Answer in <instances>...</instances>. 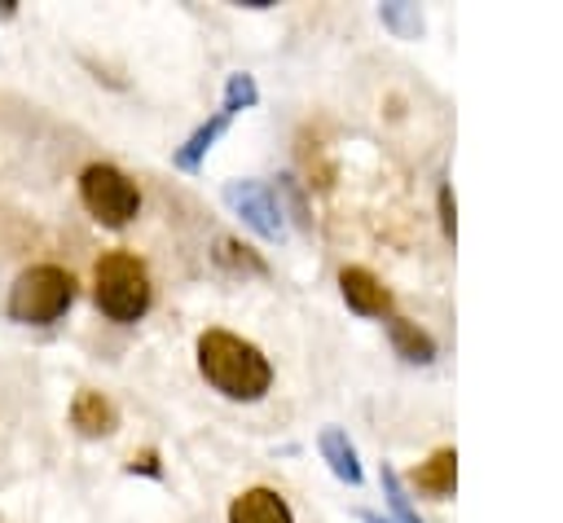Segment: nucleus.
<instances>
[{
    "label": "nucleus",
    "instance_id": "f8f14e48",
    "mask_svg": "<svg viewBox=\"0 0 563 523\" xmlns=\"http://www.w3.org/2000/svg\"><path fill=\"white\" fill-rule=\"evenodd\" d=\"M387 338H391V347H396L409 365H427V360L435 356V338H431L427 330H418L413 321H405V316H387Z\"/></svg>",
    "mask_w": 563,
    "mask_h": 523
},
{
    "label": "nucleus",
    "instance_id": "6e6552de",
    "mask_svg": "<svg viewBox=\"0 0 563 523\" xmlns=\"http://www.w3.org/2000/svg\"><path fill=\"white\" fill-rule=\"evenodd\" d=\"M70 426L84 439H106V435L119 431V409H114L110 396H101L92 387H79L75 400H70Z\"/></svg>",
    "mask_w": 563,
    "mask_h": 523
},
{
    "label": "nucleus",
    "instance_id": "2eb2a0df",
    "mask_svg": "<svg viewBox=\"0 0 563 523\" xmlns=\"http://www.w3.org/2000/svg\"><path fill=\"white\" fill-rule=\"evenodd\" d=\"M383 26H391L396 35H418L422 31V13L413 4H383Z\"/></svg>",
    "mask_w": 563,
    "mask_h": 523
},
{
    "label": "nucleus",
    "instance_id": "9b49d317",
    "mask_svg": "<svg viewBox=\"0 0 563 523\" xmlns=\"http://www.w3.org/2000/svg\"><path fill=\"white\" fill-rule=\"evenodd\" d=\"M317 448H321V457L330 461V470L343 479V483H361L365 479V470H361V457H356V448H352V439L339 431V426H325L321 435H317Z\"/></svg>",
    "mask_w": 563,
    "mask_h": 523
},
{
    "label": "nucleus",
    "instance_id": "0eeeda50",
    "mask_svg": "<svg viewBox=\"0 0 563 523\" xmlns=\"http://www.w3.org/2000/svg\"><path fill=\"white\" fill-rule=\"evenodd\" d=\"M339 294L361 316H391V290L361 264H343L339 268Z\"/></svg>",
    "mask_w": 563,
    "mask_h": 523
},
{
    "label": "nucleus",
    "instance_id": "20e7f679",
    "mask_svg": "<svg viewBox=\"0 0 563 523\" xmlns=\"http://www.w3.org/2000/svg\"><path fill=\"white\" fill-rule=\"evenodd\" d=\"M79 202L101 229H128L141 215V189L114 163H88L79 171Z\"/></svg>",
    "mask_w": 563,
    "mask_h": 523
},
{
    "label": "nucleus",
    "instance_id": "7ed1b4c3",
    "mask_svg": "<svg viewBox=\"0 0 563 523\" xmlns=\"http://www.w3.org/2000/svg\"><path fill=\"white\" fill-rule=\"evenodd\" d=\"M75 294H79V281L62 264H31L13 277L4 316L18 325H53L70 312Z\"/></svg>",
    "mask_w": 563,
    "mask_h": 523
},
{
    "label": "nucleus",
    "instance_id": "1a4fd4ad",
    "mask_svg": "<svg viewBox=\"0 0 563 523\" xmlns=\"http://www.w3.org/2000/svg\"><path fill=\"white\" fill-rule=\"evenodd\" d=\"M229 523H295L277 488H246L229 501Z\"/></svg>",
    "mask_w": 563,
    "mask_h": 523
},
{
    "label": "nucleus",
    "instance_id": "4468645a",
    "mask_svg": "<svg viewBox=\"0 0 563 523\" xmlns=\"http://www.w3.org/2000/svg\"><path fill=\"white\" fill-rule=\"evenodd\" d=\"M383 497H387V505H391V523H422V514L409 505V492H405V483H400V475L391 470V466H383Z\"/></svg>",
    "mask_w": 563,
    "mask_h": 523
},
{
    "label": "nucleus",
    "instance_id": "9d476101",
    "mask_svg": "<svg viewBox=\"0 0 563 523\" xmlns=\"http://www.w3.org/2000/svg\"><path fill=\"white\" fill-rule=\"evenodd\" d=\"M413 488L431 501H449L457 488V453L453 448H435L427 461H418L413 470Z\"/></svg>",
    "mask_w": 563,
    "mask_h": 523
},
{
    "label": "nucleus",
    "instance_id": "423d86ee",
    "mask_svg": "<svg viewBox=\"0 0 563 523\" xmlns=\"http://www.w3.org/2000/svg\"><path fill=\"white\" fill-rule=\"evenodd\" d=\"M220 198H224V207H229L246 229H255L264 242H282V237H286V211H282L277 193H273L264 180H229Z\"/></svg>",
    "mask_w": 563,
    "mask_h": 523
},
{
    "label": "nucleus",
    "instance_id": "dca6fc26",
    "mask_svg": "<svg viewBox=\"0 0 563 523\" xmlns=\"http://www.w3.org/2000/svg\"><path fill=\"white\" fill-rule=\"evenodd\" d=\"M123 470H128V475H150V479H163V466H158V453H154V448H141V453H132Z\"/></svg>",
    "mask_w": 563,
    "mask_h": 523
},
{
    "label": "nucleus",
    "instance_id": "ddd939ff",
    "mask_svg": "<svg viewBox=\"0 0 563 523\" xmlns=\"http://www.w3.org/2000/svg\"><path fill=\"white\" fill-rule=\"evenodd\" d=\"M216 259H220L224 268H238V272H255V277L268 272V264H264L251 246H242V242H233V237H220V242H216Z\"/></svg>",
    "mask_w": 563,
    "mask_h": 523
},
{
    "label": "nucleus",
    "instance_id": "f3484780",
    "mask_svg": "<svg viewBox=\"0 0 563 523\" xmlns=\"http://www.w3.org/2000/svg\"><path fill=\"white\" fill-rule=\"evenodd\" d=\"M440 229H444V237H453V229H457V220H453V189L449 185H440Z\"/></svg>",
    "mask_w": 563,
    "mask_h": 523
},
{
    "label": "nucleus",
    "instance_id": "f257e3e1",
    "mask_svg": "<svg viewBox=\"0 0 563 523\" xmlns=\"http://www.w3.org/2000/svg\"><path fill=\"white\" fill-rule=\"evenodd\" d=\"M194 352H198V374L224 400L251 404V400H264L268 396L273 365H268V356L251 338H242L233 330H202L198 343H194Z\"/></svg>",
    "mask_w": 563,
    "mask_h": 523
},
{
    "label": "nucleus",
    "instance_id": "f03ea898",
    "mask_svg": "<svg viewBox=\"0 0 563 523\" xmlns=\"http://www.w3.org/2000/svg\"><path fill=\"white\" fill-rule=\"evenodd\" d=\"M92 303L114 325H136L154 303V281L145 259L132 251H106L92 264Z\"/></svg>",
    "mask_w": 563,
    "mask_h": 523
},
{
    "label": "nucleus",
    "instance_id": "39448f33",
    "mask_svg": "<svg viewBox=\"0 0 563 523\" xmlns=\"http://www.w3.org/2000/svg\"><path fill=\"white\" fill-rule=\"evenodd\" d=\"M260 101V88H255V79L246 75V70H238V75H229L224 79V101H220V110L207 119V123H198L189 136H185V145L172 154V163L180 167V171H198V163L207 158V149L220 141V132L233 123V114L238 110H251Z\"/></svg>",
    "mask_w": 563,
    "mask_h": 523
}]
</instances>
